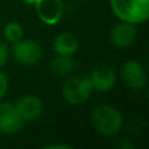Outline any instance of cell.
<instances>
[{"mask_svg": "<svg viewBox=\"0 0 149 149\" xmlns=\"http://www.w3.org/2000/svg\"><path fill=\"white\" fill-rule=\"evenodd\" d=\"M92 124L98 134L103 136H114L123 126L120 111L110 105H100L92 111Z\"/></svg>", "mask_w": 149, "mask_h": 149, "instance_id": "6da1fadb", "label": "cell"}, {"mask_svg": "<svg viewBox=\"0 0 149 149\" xmlns=\"http://www.w3.org/2000/svg\"><path fill=\"white\" fill-rule=\"evenodd\" d=\"M111 10L120 21L143 24L149 17V0H110Z\"/></svg>", "mask_w": 149, "mask_h": 149, "instance_id": "7a4b0ae2", "label": "cell"}, {"mask_svg": "<svg viewBox=\"0 0 149 149\" xmlns=\"http://www.w3.org/2000/svg\"><path fill=\"white\" fill-rule=\"evenodd\" d=\"M63 97L71 105H81L89 100L93 93V85L89 76L71 77L63 85Z\"/></svg>", "mask_w": 149, "mask_h": 149, "instance_id": "3957f363", "label": "cell"}, {"mask_svg": "<svg viewBox=\"0 0 149 149\" xmlns=\"http://www.w3.org/2000/svg\"><path fill=\"white\" fill-rule=\"evenodd\" d=\"M13 58L21 65H34L42 58V47L33 39H22L13 43Z\"/></svg>", "mask_w": 149, "mask_h": 149, "instance_id": "277c9868", "label": "cell"}, {"mask_svg": "<svg viewBox=\"0 0 149 149\" xmlns=\"http://www.w3.org/2000/svg\"><path fill=\"white\" fill-rule=\"evenodd\" d=\"M122 77L123 81L130 89L141 90L147 85L148 74L145 67L139 60H128L122 67Z\"/></svg>", "mask_w": 149, "mask_h": 149, "instance_id": "5b68a950", "label": "cell"}, {"mask_svg": "<svg viewBox=\"0 0 149 149\" xmlns=\"http://www.w3.org/2000/svg\"><path fill=\"white\" fill-rule=\"evenodd\" d=\"M24 120L10 102H0V134L13 135L22 128Z\"/></svg>", "mask_w": 149, "mask_h": 149, "instance_id": "8992f818", "label": "cell"}, {"mask_svg": "<svg viewBox=\"0 0 149 149\" xmlns=\"http://www.w3.org/2000/svg\"><path fill=\"white\" fill-rule=\"evenodd\" d=\"M34 7L38 18L46 25H56L63 16L62 0H36Z\"/></svg>", "mask_w": 149, "mask_h": 149, "instance_id": "52a82bcc", "label": "cell"}, {"mask_svg": "<svg viewBox=\"0 0 149 149\" xmlns=\"http://www.w3.org/2000/svg\"><path fill=\"white\" fill-rule=\"evenodd\" d=\"M136 26L126 21H120L119 24L114 25L110 31V42L113 43V46L119 49H127L132 46L136 41Z\"/></svg>", "mask_w": 149, "mask_h": 149, "instance_id": "ba28073f", "label": "cell"}, {"mask_svg": "<svg viewBox=\"0 0 149 149\" xmlns=\"http://www.w3.org/2000/svg\"><path fill=\"white\" fill-rule=\"evenodd\" d=\"M92 81L93 89L100 92H109L116 84V73L111 65L107 64H98L92 70L89 76Z\"/></svg>", "mask_w": 149, "mask_h": 149, "instance_id": "9c48e42d", "label": "cell"}, {"mask_svg": "<svg viewBox=\"0 0 149 149\" xmlns=\"http://www.w3.org/2000/svg\"><path fill=\"white\" fill-rule=\"evenodd\" d=\"M20 116L24 122H33L37 120L43 114V102L41 98L36 95H24L15 103Z\"/></svg>", "mask_w": 149, "mask_h": 149, "instance_id": "30bf717a", "label": "cell"}, {"mask_svg": "<svg viewBox=\"0 0 149 149\" xmlns=\"http://www.w3.org/2000/svg\"><path fill=\"white\" fill-rule=\"evenodd\" d=\"M52 49L59 55H73L79 49V39L74 34L64 31L54 38Z\"/></svg>", "mask_w": 149, "mask_h": 149, "instance_id": "8fae6325", "label": "cell"}, {"mask_svg": "<svg viewBox=\"0 0 149 149\" xmlns=\"http://www.w3.org/2000/svg\"><path fill=\"white\" fill-rule=\"evenodd\" d=\"M74 68H76V62L73 60L72 55L56 54V56H54L50 62V70L58 76H65L72 73Z\"/></svg>", "mask_w": 149, "mask_h": 149, "instance_id": "7c38bea8", "label": "cell"}, {"mask_svg": "<svg viewBox=\"0 0 149 149\" xmlns=\"http://www.w3.org/2000/svg\"><path fill=\"white\" fill-rule=\"evenodd\" d=\"M3 34L9 43H16L24 37V29L18 22L10 21V22L5 24L4 29H3Z\"/></svg>", "mask_w": 149, "mask_h": 149, "instance_id": "4fadbf2b", "label": "cell"}, {"mask_svg": "<svg viewBox=\"0 0 149 149\" xmlns=\"http://www.w3.org/2000/svg\"><path fill=\"white\" fill-rule=\"evenodd\" d=\"M8 58H9V50L8 46L3 42H0V68H3L8 62Z\"/></svg>", "mask_w": 149, "mask_h": 149, "instance_id": "5bb4252c", "label": "cell"}, {"mask_svg": "<svg viewBox=\"0 0 149 149\" xmlns=\"http://www.w3.org/2000/svg\"><path fill=\"white\" fill-rule=\"evenodd\" d=\"M8 90V79L3 72H0V101L3 100V97L5 95Z\"/></svg>", "mask_w": 149, "mask_h": 149, "instance_id": "9a60e30c", "label": "cell"}, {"mask_svg": "<svg viewBox=\"0 0 149 149\" xmlns=\"http://www.w3.org/2000/svg\"><path fill=\"white\" fill-rule=\"evenodd\" d=\"M46 148L47 149H58V148H60V149H71L72 147H71V145H67V144H50V145H47Z\"/></svg>", "mask_w": 149, "mask_h": 149, "instance_id": "2e32d148", "label": "cell"}, {"mask_svg": "<svg viewBox=\"0 0 149 149\" xmlns=\"http://www.w3.org/2000/svg\"><path fill=\"white\" fill-rule=\"evenodd\" d=\"M24 3H25L26 5H34V3H36V0H22Z\"/></svg>", "mask_w": 149, "mask_h": 149, "instance_id": "e0dca14e", "label": "cell"}, {"mask_svg": "<svg viewBox=\"0 0 149 149\" xmlns=\"http://www.w3.org/2000/svg\"><path fill=\"white\" fill-rule=\"evenodd\" d=\"M81 1H84V0H81Z\"/></svg>", "mask_w": 149, "mask_h": 149, "instance_id": "ac0fdd59", "label": "cell"}]
</instances>
